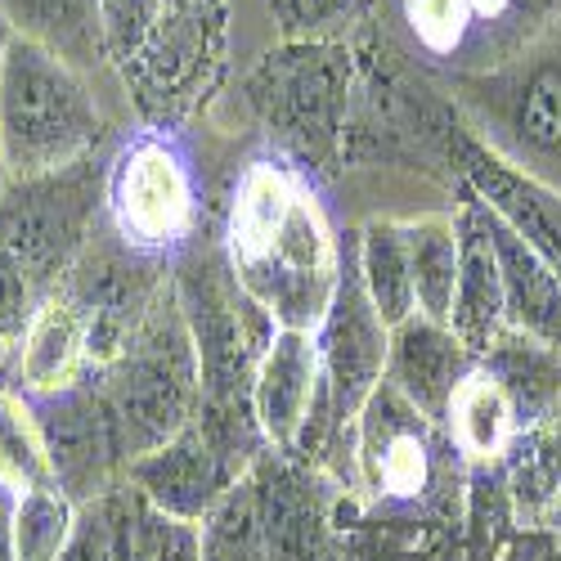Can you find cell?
<instances>
[{
  "instance_id": "obj_1",
  "label": "cell",
  "mask_w": 561,
  "mask_h": 561,
  "mask_svg": "<svg viewBox=\"0 0 561 561\" xmlns=\"http://www.w3.org/2000/svg\"><path fill=\"white\" fill-rule=\"evenodd\" d=\"M225 261L274 329L314 333L342 274V239L288 162H252L229 198Z\"/></svg>"
},
{
  "instance_id": "obj_2",
  "label": "cell",
  "mask_w": 561,
  "mask_h": 561,
  "mask_svg": "<svg viewBox=\"0 0 561 561\" xmlns=\"http://www.w3.org/2000/svg\"><path fill=\"white\" fill-rule=\"evenodd\" d=\"M355 77L351 41H284L256 59L243 95L293 171L337 175L346 167Z\"/></svg>"
},
{
  "instance_id": "obj_3",
  "label": "cell",
  "mask_w": 561,
  "mask_h": 561,
  "mask_svg": "<svg viewBox=\"0 0 561 561\" xmlns=\"http://www.w3.org/2000/svg\"><path fill=\"white\" fill-rule=\"evenodd\" d=\"M449 104L481 149L561 194V32L503 64L449 77Z\"/></svg>"
},
{
  "instance_id": "obj_4",
  "label": "cell",
  "mask_w": 561,
  "mask_h": 561,
  "mask_svg": "<svg viewBox=\"0 0 561 561\" xmlns=\"http://www.w3.org/2000/svg\"><path fill=\"white\" fill-rule=\"evenodd\" d=\"M0 145L10 175H45L108 145V117L85 72L45 45L14 36L0 68Z\"/></svg>"
},
{
  "instance_id": "obj_5",
  "label": "cell",
  "mask_w": 561,
  "mask_h": 561,
  "mask_svg": "<svg viewBox=\"0 0 561 561\" xmlns=\"http://www.w3.org/2000/svg\"><path fill=\"white\" fill-rule=\"evenodd\" d=\"M113 409V423L130 458L149 454L180 436L198 417V351L190 337V323L175 301V284L139 323L130 346L100 373H90Z\"/></svg>"
},
{
  "instance_id": "obj_6",
  "label": "cell",
  "mask_w": 561,
  "mask_h": 561,
  "mask_svg": "<svg viewBox=\"0 0 561 561\" xmlns=\"http://www.w3.org/2000/svg\"><path fill=\"white\" fill-rule=\"evenodd\" d=\"M108 162L85 158L45 175H10L0 190V252L50 297L104 220Z\"/></svg>"
},
{
  "instance_id": "obj_7",
  "label": "cell",
  "mask_w": 561,
  "mask_h": 561,
  "mask_svg": "<svg viewBox=\"0 0 561 561\" xmlns=\"http://www.w3.org/2000/svg\"><path fill=\"white\" fill-rule=\"evenodd\" d=\"M167 288H171V274L162 256L135 252L130 243H122L108 220L95 225L85 252L72 261V270L55 288L72 301V310L85 323L90 373L108 368L130 346L139 323L149 319V310L162 301Z\"/></svg>"
},
{
  "instance_id": "obj_8",
  "label": "cell",
  "mask_w": 561,
  "mask_h": 561,
  "mask_svg": "<svg viewBox=\"0 0 561 561\" xmlns=\"http://www.w3.org/2000/svg\"><path fill=\"white\" fill-rule=\"evenodd\" d=\"M225 0H167L149 41L126 68H117L135 108L153 126H171L198 108L216 72L225 68Z\"/></svg>"
},
{
  "instance_id": "obj_9",
  "label": "cell",
  "mask_w": 561,
  "mask_h": 561,
  "mask_svg": "<svg viewBox=\"0 0 561 561\" xmlns=\"http://www.w3.org/2000/svg\"><path fill=\"white\" fill-rule=\"evenodd\" d=\"M104 220L135 252L167 256L190 243L198 225V184L184 158L162 130L126 139L108 162Z\"/></svg>"
},
{
  "instance_id": "obj_10",
  "label": "cell",
  "mask_w": 561,
  "mask_h": 561,
  "mask_svg": "<svg viewBox=\"0 0 561 561\" xmlns=\"http://www.w3.org/2000/svg\"><path fill=\"white\" fill-rule=\"evenodd\" d=\"M314 346H319L323 396H329V423H333V436L342 440L355 432L373 391L387 382V351H391V329L364 293L359 261H355V233H342L337 293L314 329Z\"/></svg>"
},
{
  "instance_id": "obj_11",
  "label": "cell",
  "mask_w": 561,
  "mask_h": 561,
  "mask_svg": "<svg viewBox=\"0 0 561 561\" xmlns=\"http://www.w3.org/2000/svg\"><path fill=\"white\" fill-rule=\"evenodd\" d=\"M27 404L41 423L55 481L77 507L113 494L126 481V449H122V436L113 423V409L104 404L90 373L81 382H72L68 391L41 396Z\"/></svg>"
},
{
  "instance_id": "obj_12",
  "label": "cell",
  "mask_w": 561,
  "mask_h": 561,
  "mask_svg": "<svg viewBox=\"0 0 561 561\" xmlns=\"http://www.w3.org/2000/svg\"><path fill=\"white\" fill-rule=\"evenodd\" d=\"M445 427L423 417L413 404H404L387 382L373 391L364 404L359 423L351 432L355 445V472L373 499L387 503H409L423 499L436 485V462L440 454H458Z\"/></svg>"
},
{
  "instance_id": "obj_13",
  "label": "cell",
  "mask_w": 561,
  "mask_h": 561,
  "mask_svg": "<svg viewBox=\"0 0 561 561\" xmlns=\"http://www.w3.org/2000/svg\"><path fill=\"white\" fill-rule=\"evenodd\" d=\"M248 481L256 494L270 561H342L333 499L306 458L265 449L248 467Z\"/></svg>"
},
{
  "instance_id": "obj_14",
  "label": "cell",
  "mask_w": 561,
  "mask_h": 561,
  "mask_svg": "<svg viewBox=\"0 0 561 561\" xmlns=\"http://www.w3.org/2000/svg\"><path fill=\"white\" fill-rule=\"evenodd\" d=\"M239 477H243V467H233L203 436L198 423H190L167 445L130 458L126 467V485L153 512H162L171 522H194V526L207 522V512L229 494V485Z\"/></svg>"
},
{
  "instance_id": "obj_15",
  "label": "cell",
  "mask_w": 561,
  "mask_h": 561,
  "mask_svg": "<svg viewBox=\"0 0 561 561\" xmlns=\"http://www.w3.org/2000/svg\"><path fill=\"white\" fill-rule=\"evenodd\" d=\"M454 225H458V293L449 310V329L472 355H485L512 329H507L503 270L490 239V203L477 190H467L462 180H458Z\"/></svg>"
},
{
  "instance_id": "obj_16",
  "label": "cell",
  "mask_w": 561,
  "mask_h": 561,
  "mask_svg": "<svg viewBox=\"0 0 561 561\" xmlns=\"http://www.w3.org/2000/svg\"><path fill=\"white\" fill-rule=\"evenodd\" d=\"M319 404V346L314 333L274 329L256 359L252 382V413L270 449L297 454L301 432Z\"/></svg>"
},
{
  "instance_id": "obj_17",
  "label": "cell",
  "mask_w": 561,
  "mask_h": 561,
  "mask_svg": "<svg viewBox=\"0 0 561 561\" xmlns=\"http://www.w3.org/2000/svg\"><path fill=\"white\" fill-rule=\"evenodd\" d=\"M481 364V355H472L449 323L413 314L400 329H391V351H387V387L413 404L432 423H445V409L458 391V382Z\"/></svg>"
},
{
  "instance_id": "obj_18",
  "label": "cell",
  "mask_w": 561,
  "mask_h": 561,
  "mask_svg": "<svg viewBox=\"0 0 561 561\" xmlns=\"http://www.w3.org/2000/svg\"><path fill=\"white\" fill-rule=\"evenodd\" d=\"M90 373L85 359V323L72 310V301L64 293H50L41 301L32 329L23 333V342L14 346L10 364H5V382L10 391L41 400V396H55L68 391L72 382H81Z\"/></svg>"
},
{
  "instance_id": "obj_19",
  "label": "cell",
  "mask_w": 561,
  "mask_h": 561,
  "mask_svg": "<svg viewBox=\"0 0 561 561\" xmlns=\"http://www.w3.org/2000/svg\"><path fill=\"white\" fill-rule=\"evenodd\" d=\"M490 239H494L499 270H503L507 329L561 351V278H557V270L494 207H490Z\"/></svg>"
},
{
  "instance_id": "obj_20",
  "label": "cell",
  "mask_w": 561,
  "mask_h": 561,
  "mask_svg": "<svg viewBox=\"0 0 561 561\" xmlns=\"http://www.w3.org/2000/svg\"><path fill=\"white\" fill-rule=\"evenodd\" d=\"M481 368L503 387L522 432L552 423L561 413V351L535 337H522V333H503L481 355Z\"/></svg>"
},
{
  "instance_id": "obj_21",
  "label": "cell",
  "mask_w": 561,
  "mask_h": 561,
  "mask_svg": "<svg viewBox=\"0 0 561 561\" xmlns=\"http://www.w3.org/2000/svg\"><path fill=\"white\" fill-rule=\"evenodd\" d=\"M440 427H445L449 445L458 449V458L477 462V467H499V458L507 454V445L517 440V432H522L503 387L490 378L481 364L458 382Z\"/></svg>"
},
{
  "instance_id": "obj_22",
  "label": "cell",
  "mask_w": 561,
  "mask_h": 561,
  "mask_svg": "<svg viewBox=\"0 0 561 561\" xmlns=\"http://www.w3.org/2000/svg\"><path fill=\"white\" fill-rule=\"evenodd\" d=\"M0 5H5L19 36L45 45V50L72 64L77 72L90 77L108 68L95 0H0Z\"/></svg>"
},
{
  "instance_id": "obj_23",
  "label": "cell",
  "mask_w": 561,
  "mask_h": 561,
  "mask_svg": "<svg viewBox=\"0 0 561 561\" xmlns=\"http://www.w3.org/2000/svg\"><path fill=\"white\" fill-rule=\"evenodd\" d=\"M355 261L364 293L373 310L382 314L387 329H400L404 319L417 314L413 301V274H409V248H404V225L400 220H368L355 229Z\"/></svg>"
},
{
  "instance_id": "obj_24",
  "label": "cell",
  "mask_w": 561,
  "mask_h": 561,
  "mask_svg": "<svg viewBox=\"0 0 561 561\" xmlns=\"http://www.w3.org/2000/svg\"><path fill=\"white\" fill-rule=\"evenodd\" d=\"M400 225H404L417 314L449 323L454 293H458V225H454V216H417V220H400Z\"/></svg>"
},
{
  "instance_id": "obj_25",
  "label": "cell",
  "mask_w": 561,
  "mask_h": 561,
  "mask_svg": "<svg viewBox=\"0 0 561 561\" xmlns=\"http://www.w3.org/2000/svg\"><path fill=\"white\" fill-rule=\"evenodd\" d=\"M494 472L522 517L526 512L530 517H548V507L561 499V417L517 432V440L507 445Z\"/></svg>"
},
{
  "instance_id": "obj_26",
  "label": "cell",
  "mask_w": 561,
  "mask_h": 561,
  "mask_svg": "<svg viewBox=\"0 0 561 561\" xmlns=\"http://www.w3.org/2000/svg\"><path fill=\"white\" fill-rule=\"evenodd\" d=\"M0 481H5L14 494L59 490L36 413H32L27 396L10 391L5 382H0Z\"/></svg>"
},
{
  "instance_id": "obj_27",
  "label": "cell",
  "mask_w": 561,
  "mask_h": 561,
  "mask_svg": "<svg viewBox=\"0 0 561 561\" xmlns=\"http://www.w3.org/2000/svg\"><path fill=\"white\" fill-rule=\"evenodd\" d=\"M72 530H77V503L64 490L14 494V522H10L14 561H59Z\"/></svg>"
},
{
  "instance_id": "obj_28",
  "label": "cell",
  "mask_w": 561,
  "mask_h": 561,
  "mask_svg": "<svg viewBox=\"0 0 561 561\" xmlns=\"http://www.w3.org/2000/svg\"><path fill=\"white\" fill-rule=\"evenodd\" d=\"M198 530H203V561H270L248 472L229 485V494L207 512Z\"/></svg>"
},
{
  "instance_id": "obj_29",
  "label": "cell",
  "mask_w": 561,
  "mask_h": 561,
  "mask_svg": "<svg viewBox=\"0 0 561 561\" xmlns=\"http://www.w3.org/2000/svg\"><path fill=\"white\" fill-rule=\"evenodd\" d=\"M373 0H270L284 41H346L351 27L368 23Z\"/></svg>"
},
{
  "instance_id": "obj_30",
  "label": "cell",
  "mask_w": 561,
  "mask_h": 561,
  "mask_svg": "<svg viewBox=\"0 0 561 561\" xmlns=\"http://www.w3.org/2000/svg\"><path fill=\"white\" fill-rule=\"evenodd\" d=\"M404 23L427 55L454 59L462 50L467 32H472L477 14L467 0H404Z\"/></svg>"
},
{
  "instance_id": "obj_31",
  "label": "cell",
  "mask_w": 561,
  "mask_h": 561,
  "mask_svg": "<svg viewBox=\"0 0 561 561\" xmlns=\"http://www.w3.org/2000/svg\"><path fill=\"white\" fill-rule=\"evenodd\" d=\"M100 5V32H104V55L108 68H126L135 50L149 41L158 27L167 0H95Z\"/></svg>"
},
{
  "instance_id": "obj_32",
  "label": "cell",
  "mask_w": 561,
  "mask_h": 561,
  "mask_svg": "<svg viewBox=\"0 0 561 561\" xmlns=\"http://www.w3.org/2000/svg\"><path fill=\"white\" fill-rule=\"evenodd\" d=\"M122 490V485H117ZM117 490L95 499V503H81L77 507V530L68 539V548L59 552V561H122V503Z\"/></svg>"
},
{
  "instance_id": "obj_33",
  "label": "cell",
  "mask_w": 561,
  "mask_h": 561,
  "mask_svg": "<svg viewBox=\"0 0 561 561\" xmlns=\"http://www.w3.org/2000/svg\"><path fill=\"white\" fill-rule=\"evenodd\" d=\"M41 301H45V293L23 274V265L0 252V346L14 351L23 342V333L32 329Z\"/></svg>"
},
{
  "instance_id": "obj_34",
  "label": "cell",
  "mask_w": 561,
  "mask_h": 561,
  "mask_svg": "<svg viewBox=\"0 0 561 561\" xmlns=\"http://www.w3.org/2000/svg\"><path fill=\"white\" fill-rule=\"evenodd\" d=\"M145 552L149 561H203V530L194 522H171L162 512H145Z\"/></svg>"
},
{
  "instance_id": "obj_35",
  "label": "cell",
  "mask_w": 561,
  "mask_h": 561,
  "mask_svg": "<svg viewBox=\"0 0 561 561\" xmlns=\"http://www.w3.org/2000/svg\"><path fill=\"white\" fill-rule=\"evenodd\" d=\"M499 561H561V543H552L548 535H522Z\"/></svg>"
},
{
  "instance_id": "obj_36",
  "label": "cell",
  "mask_w": 561,
  "mask_h": 561,
  "mask_svg": "<svg viewBox=\"0 0 561 561\" xmlns=\"http://www.w3.org/2000/svg\"><path fill=\"white\" fill-rule=\"evenodd\" d=\"M10 522H14V490L0 481V561H14V543H10Z\"/></svg>"
},
{
  "instance_id": "obj_37",
  "label": "cell",
  "mask_w": 561,
  "mask_h": 561,
  "mask_svg": "<svg viewBox=\"0 0 561 561\" xmlns=\"http://www.w3.org/2000/svg\"><path fill=\"white\" fill-rule=\"evenodd\" d=\"M467 5H472L477 23H499V19H507L512 10H517V0H467Z\"/></svg>"
},
{
  "instance_id": "obj_38",
  "label": "cell",
  "mask_w": 561,
  "mask_h": 561,
  "mask_svg": "<svg viewBox=\"0 0 561 561\" xmlns=\"http://www.w3.org/2000/svg\"><path fill=\"white\" fill-rule=\"evenodd\" d=\"M557 5H561V0H517V10H512V14H522V19L530 14V19H539V14H552Z\"/></svg>"
},
{
  "instance_id": "obj_39",
  "label": "cell",
  "mask_w": 561,
  "mask_h": 561,
  "mask_svg": "<svg viewBox=\"0 0 561 561\" xmlns=\"http://www.w3.org/2000/svg\"><path fill=\"white\" fill-rule=\"evenodd\" d=\"M14 23H10V14H5V5H0V68H5V55H10V45H14Z\"/></svg>"
},
{
  "instance_id": "obj_40",
  "label": "cell",
  "mask_w": 561,
  "mask_h": 561,
  "mask_svg": "<svg viewBox=\"0 0 561 561\" xmlns=\"http://www.w3.org/2000/svg\"><path fill=\"white\" fill-rule=\"evenodd\" d=\"M10 184V162H5V145H0V190Z\"/></svg>"
},
{
  "instance_id": "obj_41",
  "label": "cell",
  "mask_w": 561,
  "mask_h": 561,
  "mask_svg": "<svg viewBox=\"0 0 561 561\" xmlns=\"http://www.w3.org/2000/svg\"><path fill=\"white\" fill-rule=\"evenodd\" d=\"M10 355H14V351H5V346H0V378H5V364H10Z\"/></svg>"
}]
</instances>
